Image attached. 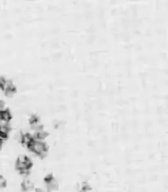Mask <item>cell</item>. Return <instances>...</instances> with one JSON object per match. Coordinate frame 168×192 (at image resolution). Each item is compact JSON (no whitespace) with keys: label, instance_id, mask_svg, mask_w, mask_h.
<instances>
[{"label":"cell","instance_id":"obj_5","mask_svg":"<svg viewBox=\"0 0 168 192\" xmlns=\"http://www.w3.org/2000/svg\"><path fill=\"white\" fill-rule=\"evenodd\" d=\"M33 140H34L33 138L30 135H29V134H24L22 136V139H21V142L23 145H26L27 147H29V145L33 141Z\"/></svg>","mask_w":168,"mask_h":192},{"label":"cell","instance_id":"obj_3","mask_svg":"<svg viewBox=\"0 0 168 192\" xmlns=\"http://www.w3.org/2000/svg\"><path fill=\"white\" fill-rule=\"evenodd\" d=\"M45 187L48 191H54L58 190L59 188V183L58 180L56 179L53 175H48L45 178Z\"/></svg>","mask_w":168,"mask_h":192},{"label":"cell","instance_id":"obj_11","mask_svg":"<svg viewBox=\"0 0 168 192\" xmlns=\"http://www.w3.org/2000/svg\"><path fill=\"white\" fill-rule=\"evenodd\" d=\"M36 192H44V191H43V190L41 189V188H37V189L36 190Z\"/></svg>","mask_w":168,"mask_h":192},{"label":"cell","instance_id":"obj_2","mask_svg":"<svg viewBox=\"0 0 168 192\" xmlns=\"http://www.w3.org/2000/svg\"><path fill=\"white\" fill-rule=\"evenodd\" d=\"M29 148L32 152L42 158L45 157L47 154V147L45 143L40 140H33Z\"/></svg>","mask_w":168,"mask_h":192},{"label":"cell","instance_id":"obj_8","mask_svg":"<svg viewBox=\"0 0 168 192\" xmlns=\"http://www.w3.org/2000/svg\"><path fill=\"white\" fill-rule=\"evenodd\" d=\"M15 88H12L10 89H8L5 91V95L7 97H12L15 94Z\"/></svg>","mask_w":168,"mask_h":192},{"label":"cell","instance_id":"obj_4","mask_svg":"<svg viewBox=\"0 0 168 192\" xmlns=\"http://www.w3.org/2000/svg\"><path fill=\"white\" fill-rule=\"evenodd\" d=\"M22 188L25 191H30L34 188V183L30 180H25L22 183Z\"/></svg>","mask_w":168,"mask_h":192},{"label":"cell","instance_id":"obj_7","mask_svg":"<svg viewBox=\"0 0 168 192\" xmlns=\"http://www.w3.org/2000/svg\"><path fill=\"white\" fill-rule=\"evenodd\" d=\"M1 87H2L5 91H6L8 90V89H12V88H15V87H13V84H12V81H10V80H5H5H4V81H3V84L2 85Z\"/></svg>","mask_w":168,"mask_h":192},{"label":"cell","instance_id":"obj_9","mask_svg":"<svg viewBox=\"0 0 168 192\" xmlns=\"http://www.w3.org/2000/svg\"><path fill=\"white\" fill-rule=\"evenodd\" d=\"M5 184H6V181L5 178H3L2 176H0V188L4 187L5 186Z\"/></svg>","mask_w":168,"mask_h":192},{"label":"cell","instance_id":"obj_6","mask_svg":"<svg viewBox=\"0 0 168 192\" xmlns=\"http://www.w3.org/2000/svg\"><path fill=\"white\" fill-rule=\"evenodd\" d=\"M12 118L10 112L8 110H3L0 112V118L2 120L8 122Z\"/></svg>","mask_w":168,"mask_h":192},{"label":"cell","instance_id":"obj_1","mask_svg":"<svg viewBox=\"0 0 168 192\" xmlns=\"http://www.w3.org/2000/svg\"><path fill=\"white\" fill-rule=\"evenodd\" d=\"M33 165L32 160L25 155H20L18 157L16 167V169L23 176H26L29 173L30 170Z\"/></svg>","mask_w":168,"mask_h":192},{"label":"cell","instance_id":"obj_12","mask_svg":"<svg viewBox=\"0 0 168 192\" xmlns=\"http://www.w3.org/2000/svg\"><path fill=\"white\" fill-rule=\"evenodd\" d=\"M5 38H7V39H10V38L12 37V35H10V34L6 35V36H5Z\"/></svg>","mask_w":168,"mask_h":192},{"label":"cell","instance_id":"obj_10","mask_svg":"<svg viewBox=\"0 0 168 192\" xmlns=\"http://www.w3.org/2000/svg\"><path fill=\"white\" fill-rule=\"evenodd\" d=\"M4 106H5V103L3 102V101L0 100V112H2L3 110Z\"/></svg>","mask_w":168,"mask_h":192},{"label":"cell","instance_id":"obj_13","mask_svg":"<svg viewBox=\"0 0 168 192\" xmlns=\"http://www.w3.org/2000/svg\"><path fill=\"white\" fill-rule=\"evenodd\" d=\"M2 144H3V140L0 139V149H1V147L2 146Z\"/></svg>","mask_w":168,"mask_h":192}]
</instances>
